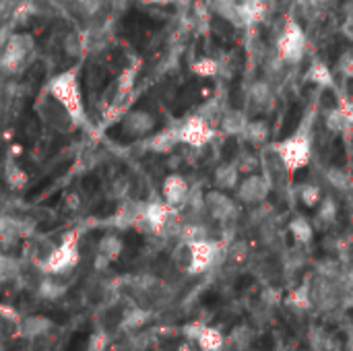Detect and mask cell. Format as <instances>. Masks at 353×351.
I'll return each mask as SVG.
<instances>
[{
	"label": "cell",
	"mask_w": 353,
	"mask_h": 351,
	"mask_svg": "<svg viewBox=\"0 0 353 351\" xmlns=\"http://www.w3.org/2000/svg\"><path fill=\"white\" fill-rule=\"evenodd\" d=\"M288 230H290V234H292V238H294V242L298 246H308L314 240V225L304 215L292 217V221L288 223Z\"/></svg>",
	"instance_id": "18"
},
{
	"label": "cell",
	"mask_w": 353,
	"mask_h": 351,
	"mask_svg": "<svg viewBox=\"0 0 353 351\" xmlns=\"http://www.w3.org/2000/svg\"><path fill=\"white\" fill-rule=\"evenodd\" d=\"M178 134H180V143L182 145L201 149V147H205L207 143L213 141L215 128H213V124L209 120H205L203 116L194 114V116H188L184 122L178 124Z\"/></svg>",
	"instance_id": "7"
},
{
	"label": "cell",
	"mask_w": 353,
	"mask_h": 351,
	"mask_svg": "<svg viewBox=\"0 0 353 351\" xmlns=\"http://www.w3.org/2000/svg\"><path fill=\"white\" fill-rule=\"evenodd\" d=\"M236 190H238V201L242 205L259 207V205H263L269 199L273 186H271V182L267 180L265 174H250L244 180H240Z\"/></svg>",
	"instance_id": "9"
},
{
	"label": "cell",
	"mask_w": 353,
	"mask_h": 351,
	"mask_svg": "<svg viewBox=\"0 0 353 351\" xmlns=\"http://www.w3.org/2000/svg\"><path fill=\"white\" fill-rule=\"evenodd\" d=\"M269 134H271V128L265 120H248L242 137H246V141H250L252 145H265L269 141Z\"/></svg>",
	"instance_id": "24"
},
{
	"label": "cell",
	"mask_w": 353,
	"mask_h": 351,
	"mask_svg": "<svg viewBox=\"0 0 353 351\" xmlns=\"http://www.w3.org/2000/svg\"><path fill=\"white\" fill-rule=\"evenodd\" d=\"M141 2H145V4H170L172 0H141Z\"/></svg>",
	"instance_id": "37"
},
{
	"label": "cell",
	"mask_w": 353,
	"mask_h": 351,
	"mask_svg": "<svg viewBox=\"0 0 353 351\" xmlns=\"http://www.w3.org/2000/svg\"><path fill=\"white\" fill-rule=\"evenodd\" d=\"M105 6V0H74L72 8H77V12L85 19H95Z\"/></svg>",
	"instance_id": "30"
},
{
	"label": "cell",
	"mask_w": 353,
	"mask_h": 351,
	"mask_svg": "<svg viewBox=\"0 0 353 351\" xmlns=\"http://www.w3.org/2000/svg\"><path fill=\"white\" fill-rule=\"evenodd\" d=\"M325 178H327V182H329L333 188H337V190H341V192H350L353 188L352 176H350L345 170H341V168H329V170L325 172Z\"/></svg>",
	"instance_id": "27"
},
{
	"label": "cell",
	"mask_w": 353,
	"mask_h": 351,
	"mask_svg": "<svg viewBox=\"0 0 353 351\" xmlns=\"http://www.w3.org/2000/svg\"><path fill=\"white\" fill-rule=\"evenodd\" d=\"M275 153L279 155V159L283 161L285 170L290 174L300 172L302 168H306L312 159V141L306 132H294L292 137L279 141L273 145Z\"/></svg>",
	"instance_id": "3"
},
{
	"label": "cell",
	"mask_w": 353,
	"mask_h": 351,
	"mask_svg": "<svg viewBox=\"0 0 353 351\" xmlns=\"http://www.w3.org/2000/svg\"><path fill=\"white\" fill-rule=\"evenodd\" d=\"M219 124H221V130L225 134H232V137H238L244 132L246 124H248V118L244 112L240 110H225L219 118Z\"/></svg>",
	"instance_id": "20"
},
{
	"label": "cell",
	"mask_w": 353,
	"mask_h": 351,
	"mask_svg": "<svg viewBox=\"0 0 353 351\" xmlns=\"http://www.w3.org/2000/svg\"><path fill=\"white\" fill-rule=\"evenodd\" d=\"M21 321H23V317L19 314L17 308H12L8 304H0V345L19 339Z\"/></svg>",
	"instance_id": "14"
},
{
	"label": "cell",
	"mask_w": 353,
	"mask_h": 351,
	"mask_svg": "<svg viewBox=\"0 0 353 351\" xmlns=\"http://www.w3.org/2000/svg\"><path fill=\"white\" fill-rule=\"evenodd\" d=\"M79 261H81L79 234L70 232V234L64 236V240L60 244H56L54 252L43 263L41 273H48V275H74V271L79 267Z\"/></svg>",
	"instance_id": "5"
},
{
	"label": "cell",
	"mask_w": 353,
	"mask_h": 351,
	"mask_svg": "<svg viewBox=\"0 0 353 351\" xmlns=\"http://www.w3.org/2000/svg\"><path fill=\"white\" fill-rule=\"evenodd\" d=\"M337 215H339V209H337V203H335L331 197H327V199H323V201L319 203V207H316V217H319L321 223H333V221L337 219Z\"/></svg>",
	"instance_id": "32"
},
{
	"label": "cell",
	"mask_w": 353,
	"mask_h": 351,
	"mask_svg": "<svg viewBox=\"0 0 353 351\" xmlns=\"http://www.w3.org/2000/svg\"><path fill=\"white\" fill-rule=\"evenodd\" d=\"M337 70L345 77V79H353V52H343L337 60Z\"/></svg>",
	"instance_id": "34"
},
{
	"label": "cell",
	"mask_w": 353,
	"mask_h": 351,
	"mask_svg": "<svg viewBox=\"0 0 353 351\" xmlns=\"http://www.w3.org/2000/svg\"><path fill=\"white\" fill-rule=\"evenodd\" d=\"M256 337V331L250 325H238L228 337L223 348L230 351H246L248 348H252V341Z\"/></svg>",
	"instance_id": "17"
},
{
	"label": "cell",
	"mask_w": 353,
	"mask_h": 351,
	"mask_svg": "<svg viewBox=\"0 0 353 351\" xmlns=\"http://www.w3.org/2000/svg\"><path fill=\"white\" fill-rule=\"evenodd\" d=\"M190 184L184 176L180 174H170L165 180H163V186H161V194H163V201L174 207V209H182L190 197Z\"/></svg>",
	"instance_id": "12"
},
{
	"label": "cell",
	"mask_w": 353,
	"mask_h": 351,
	"mask_svg": "<svg viewBox=\"0 0 353 351\" xmlns=\"http://www.w3.org/2000/svg\"><path fill=\"white\" fill-rule=\"evenodd\" d=\"M273 83H269V81H256L252 87H250V93H248V97H250V101L256 106V108H271L273 106V87H271Z\"/></svg>",
	"instance_id": "23"
},
{
	"label": "cell",
	"mask_w": 353,
	"mask_h": 351,
	"mask_svg": "<svg viewBox=\"0 0 353 351\" xmlns=\"http://www.w3.org/2000/svg\"><path fill=\"white\" fill-rule=\"evenodd\" d=\"M246 351H263V350H256V348H248Z\"/></svg>",
	"instance_id": "38"
},
{
	"label": "cell",
	"mask_w": 353,
	"mask_h": 351,
	"mask_svg": "<svg viewBox=\"0 0 353 351\" xmlns=\"http://www.w3.org/2000/svg\"><path fill=\"white\" fill-rule=\"evenodd\" d=\"M19 271H21V263L14 257L0 250V285L19 281Z\"/></svg>",
	"instance_id": "25"
},
{
	"label": "cell",
	"mask_w": 353,
	"mask_h": 351,
	"mask_svg": "<svg viewBox=\"0 0 353 351\" xmlns=\"http://www.w3.org/2000/svg\"><path fill=\"white\" fill-rule=\"evenodd\" d=\"M248 257H250V248H248V244H246V242L236 240V242H232V244L225 248V259H228L230 263H234V265H242V263H246V261H248Z\"/></svg>",
	"instance_id": "29"
},
{
	"label": "cell",
	"mask_w": 353,
	"mask_h": 351,
	"mask_svg": "<svg viewBox=\"0 0 353 351\" xmlns=\"http://www.w3.org/2000/svg\"><path fill=\"white\" fill-rule=\"evenodd\" d=\"M192 72L201 77H217L221 72V64L215 58H201L192 64Z\"/></svg>",
	"instance_id": "33"
},
{
	"label": "cell",
	"mask_w": 353,
	"mask_h": 351,
	"mask_svg": "<svg viewBox=\"0 0 353 351\" xmlns=\"http://www.w3.org/2000/svg\"><path fill=\"white\" fill-rule=\"evenodd\" d=\"M176 145H180L178 126L163 128V130L151 134V139L147 141V149H151L153 153H170V151H174Z\"/></svg>",
	"instance_id": "16"
},
{
	"label": "cell",
	"mask_w": 353,
	"mask_h": 351,
	"mask_svg": "<svg viewBox=\"0 0 353 351\" xmlns=\"http://www.w3.org/2000/svg\"><path fill=\"white\" fill-rule=\"evenodd\" d=\"M4 180L12 186V188H23L27 184V174L23 172V168L14 161V159H6L4 161Z\"/></svg>",
	"instance_id": "28"
},
{
	"label": "cell",
	"mask_w": 353,
	"mask_h": 351,
	"mask_svg": "<svg viewBox=\"0 0 353 351\" xmlns=\"http://www.w3.org/2000/svg\"><path fill=\"white\" fill-rule=\"evenodd\" d=\"M46 91L62 103V108L72 116V120L77 122V126L81 128L87 122V114H85V106H83V91H81V81H79V66H70L58 74H54L48 85Z\"/></svg>",
	"instance_id": "1"
},
{
	"label": "cell",
	"mask_w": 353,
	"mask_h": 351,
	"mask_svg": "<svg viewBox=\"0 0 353 351\" xmlns=\"http://www.w3.org/2000/svg\"><path fill=\"white\" fill-rule=\"evenodd\" d=\"M325 124L331 132L335 134H345L353 130V106L343 99L337 108L329 110L327 116H325Z\"/></svg>",
	"instance_id": "13"
},
{
	"label": "cell",
	"mask_w": 353,
	"mask_h": 351,
	"mask_svg": "<svg viewBox=\"0 0 353 351\" xmlns=\"http://www.w3.org/2000/svg\"><path fill=\"white\" fill-rule=\"evenodd\" d=\"M35 54V41L29 33L10 35L0 50V70L2 72H21Z\"/></svg>",
	"instance_id": "4"
},
{
	"label": "cell",
	"mask_w": 353,
	"mask_h": 351,
	"mask_svg": "<svg viewBox=\"0 0 353 351\" xmlns=\"http://www.w3.org/2000/svg\"><path fill=\"white\" fill-rule=\"evenodd\" d=\"M213 182L223 192L238 188V184H240V168L236 163H221L213 174Z\"/></svg>",
	"instance_id": "19"
},
{
	"label": "cell",
	"mask_w": 353,
	"mask_h": 351,
	"mask_svg": "<svg viewBox=\"0 0 353 351\" xmlns=\"http://www.w3.org/2000/svg\"><path fill=\"white\" fill-rule=\"evenodd\" d=\"M126 190H128L126 180H118V182L112 184V194H116V199H122L126 194Z\"/></svg>",
	"instance_id": "35"
},
{
	"label": "cell",
	"mask_w": 353,
	"mask_h": 351,
	"mask_svg": "<svg viewBox=\"0 0 353 351\" xmlns=\"http://www.w3.org/2000/svg\"><path fill=\"white\" fill-rule=\"evenodd\" d=\"M50 333H52V321L46 317L33 314V317H23L21 329H19V339L29 343V341H37Z\"/></svg>",
	"instance_id": "15"
},
{
	"label": "cell",
	"mask_w": 353,
	"mask_h": 351,
	"mask_svg": "<svg viewBox=\"0 0 353 351\" xmlns=\"http://www.w3.org/2000/svg\"><path fill=\"white\" fill-rule=\"evenodd\" d=\"M306 48H308V37L304 27L300 25L298 19H288L277 43H275V52L277 56L285 62V64H300L306 56Z\"/></svg>",
	"instance_id": "2"
},
{
	"label": "cell",
	"mask_w": 353,
	"mask_h": 351,
	"mask_svg": "<svg viewBox=\"0 0 353 351\" xmlns=\"http://www.w3.org/2000/svg\"><path fill=\"white\" fill-rule=\"evenodd\" d=\"M124 250V242L120 236L116 234H105L99 238L97 246H95V254H93V269L97 273H103L110 269L112 263H116L120 259Z\"/></svg>",
	"instance_id": "10"
},
{
	"label": "cell",
	"mask_w": 353,
	"mask_h": 351,
	"mask_svg": "<svg viewBox=\"0 0 353 351\" xmlns=\"http://www.w3.org/2000/svg\"><path fill=\"white\" fill-rule=\"evenodd\" d=\"M288 306L294 310V312H306L312 308V296H310V283H302L298 285L296 290L290 292V298H288Z\"/></svg>",
	"instance_id": "22"
},
{
	"label": "cell",
	"mask_w": 353,
	"mask_h": 351,
	"mask_svg": "<svg viewBox=\"0 0 353 351\" xmlns=\"http://www.w3.org/2000/svg\"><path fill=\"white\" fill-rule=\"evenodd\" d=\"M298 199L304 207L308 209H316L319 203L323 201V188L319 184H312V182H306L298 188Z\"/></svg>",
	"instance_id": "26"
},
{
	"label": "cell",
	"mask_w": 353,
	"mask_h": 351,
	"mask_svg": "<svg viewBox=\"0 0 353 351\" xmlns=\"http://www.w3.org/2000/svg\"><path fill=\"white\" fill-rule=\"evenodd\" d=\"M120 126H122V132L126 137L141 139V137H147L155 130V116L151 112H145V110L124 112Z\"/></svg>",
	"instance_id": "11"
},
{
	"label": "cell",
	"mask_w": 353,
	"mask_h": 351,
	"mask_svg": "<svg viewBox=\"0 0 353 351\" xmlns=\"http://www.w3.org/2000/svg\"><path fill=\"white\" fill-rule=\"evenodd\" d=\"M62 48L68 56H81L83 50H85V35L83 33H77V31H70L64 35L62 39Z\"/></svg>",
	"instance_id": "31"
},
{
	"label": "cell",
	"mask_w": 353,
	"mask_h": 351,
	"mask_svg": "<svg viewBox=\"0 0 353 351\" xmlns=\"http://www.w3.org/2000/svg\"><path fill=\"white\" fill-rule=\"evenodd\" d=\"M176 351H199V348L194 343H190V341H184Z\"/></svg>",
	"instance_id": "36"
},
{
	"label": "cell",
	"mask_w": 353,
	"mask_h": 351,
	"mask_svg": "<svg viewBox=\"0 0 353 351\" xmlns=\"http://www.w3.org/2000/svg\"><path fill=\"white\" fill-rule=\"evenodd\" d=\"M203 207H205V213L213 219V221H217V223H230V221H234L238 215H240V207H238V203L232 199V197H228L223 190H211V192H207L205 197H203Z\"/></svg>",
	"instance_id": "8"
},
{
	"label": "cell",
	"mask_w": 353,
	"mask_h": 351,
	"mask_svg": "<svg viewBox=\"0 0 353 351\" xmlns=\"http://www.w3.org/2000/svg\"><path fill=\"white\" fill-rule=\"evenodd\" d=\"M304 79H306L308 83L319 85V87H333V85H335V74H333V70H331L325 62H321V60H314V62L308 66Z\"/></svg>",
	"instance_id": "21"
},
{
	"label": "cell",
	"mask_w": 353,
	"mask_h": 351,
	"mask_svg": "<svg viewBox=\"0 0 353 351\" xmlns=\"http://www.w3.org/2000/svg\"><path fill=\"white\" fill-rule=\"evenodd\" d=\"M35 114L39 116V120L46 126H50L52 130H56L60 134H70L79 128L77 122L72 120V116L62 108V103L56 101L46 89L35 101Z\"/></svg>",
	"instance_id": "6"
}]
</instances>
